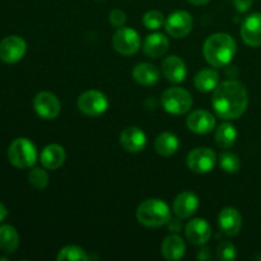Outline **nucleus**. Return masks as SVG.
<instances>
[{
	"mask_svg": "<svg viewBox=\"0 0 261 261\" xmlns=\"http://www.w3.org/2000/svg\"><path fill=\"white\" fill-rule=\"evenodd\" d=\"M249 94L242 83L237 81H227L214 89L212 105L221 119H239L246 111Z\"/></svg>",
	"mask_w": 261,
	"mask_h": 261,
	"instance_id": "nucleus-1",
	"label": "nucleus"
},
{
	"mask_svg": "<svg viewBox=\"0 0 261 261\" xmlns=\"http://www.w3.org/2000/svg\"><path fill=\"white\" fill-rule=\"evenodd\" d=\"M236 41L227 33H214L209 36L203 47L204 58L213 68L228 65L236 55Z\"/></svg>",
	"mask_w": 261,
	"mask_h": 261,
	"instance_id": "nucleus-2",
	"label": "nucleus"
},
{
	"mask_svg": "<svg viewBox=\"0 0 261 261\" xmlns=\"http://www.w3.org/2000/svg\"><path fill=\"white\" fill-rule=\"evenodd\" d=\"M137 218L145 227L165 226L171 219L170 206L160 199H147L138 206Z\"/></svg>",
	"mask_w": 261,
	"mask_h": 261,
	"instance_id": "nucleus-3",
	"label": "nucleus"
},
{
	"mask_svg": "<svg viewBox=\"0 0 261 261\" xmlns=\"http://www.w3.org/2000/svg\"><path fill=\"white\" fill-rule=\"evenodd\" d=\"M9 162L17 168H30L37 161V149L27 138H18L13 140L8 149Z\"/></svg>",
	"mask_w": 261,
	"mask_h": 261,
	"instance_id": "nucleus-4",
	"label": "nucleus"
},
{
	"mask_svg": "<svg viewBox=\"0 0 261 261\" xmlns=\"http://www.w3.org/2000/svg\"><path fill=\"white\" fill-rule=\"evenodd\" d=\"M162 106L168 114L182 115L186 114L193 106V97L186 89L181 87L166 89L162 93Z\"/></svg>",
	"mask_w": 261,
	"mask_h": 261,
	"instance_id": "nucleus-5",
	"label": "nucleus"
},
{
	"mask_svg": "<svg viewBox=\"0 0 261 261\" xmlns=\"http://www.w3.org/2000/svg\"><path fill=\"white\" fill-rule=\"evenodd\" d=\"M78 109L87 116H99L109 109V99L99 91H87L78 98Z\"/></svg>",
	"mask_w": 261,
	"mask_h": 261,
	"instance_id": "nucleus-6",
	"label": "nucleus"
},
{
	"mask_svg": "<svg viewBox=\"0 0 261 261\" xmlns=\"http://www.w3.org/2000/svg\"><path fill=\"white\" fill-rule=\"evenodd\" d=\"M112 45L115 50L125 56L134 55L140 48V37L133 28L121 27L115 32L112 37Z\"/></svg>",
	"mask_w": 261,
	"mask_h": 261,
	"instance_id": "nucleus-7",
	"label": "nucleus"
},
{
	"mask_svg": "<svg viewBox=\"0 0 261 261\" xmlns=\"http://www.w3.org/2000/svg\"><path fill=\"white\" fill-rule=\"evenodd\" d=\"M217 162V155L211 148H196L191 150L186 158L188 167L193 172L206 173L211 172Z\"/></svg>",
	"mask_w": 261,
	"mask_h": 261,
	"instance_id": "nucleus-8",
	"label": "nucleus"
},
{
	"mask_svg": "<svg viewBox=\"0 0 261 261\" xmlns=\"http://www.w3.org/2000/svg\"><path fill=\"white\" fill-rule=\"evenodd\" d=\"M194 20L190 13L185 10H176L168 15L167 20L165 22L166 31L171 37L182 38L188 36L193 30Z\"/></svg>",
	"mask_w": 261,
	"mask_h": 261,
	"instance_id": "nucleus-9",
	"label": "nucleus"
},
{
	"mask_svg": "<svg viewBox=\"0 0 261 261\" xmlns=\"http://www.w3.org/2000/svg\"><path fill=\"white\" fill-rule=\"evenodd\" d=\"M33 107L36 114L43 120L56 119L61 111L60 101L51 92H40L36 94L33 99Z\"/></svg>",
	"mask_w": 261,
	"mask_h": 261,
	"instance_id": "nucleus-10",
	"label": "nucleus"
},
{
	"mask_svg": "<svg viewBox=\"0 0 261 261\" xmlns=\"http://www.w3.org/2000/svg\"><path fill=\"white\" fill-rule=\"evenodd\" d=\"M27 45L19 36H8L0 42V59L8 64L19 61L24 56Z\"/></svg>",
	"mask_w": 261,
	"mask_h": 261,
	"instance_id": "nucleus-11",
	"label": "nucleus"
},
{
	"mask_svg": "<svg viewBox=\"0 0 261 261\" xmlns=\"http://www.w3.org/2000/svg\"><path fill=\"white\" fill-rule=\"evenodd\" d=\"M241 37L251 47L261 46V13L250 14L241 27Z\"/></svg>",
	"mask_w": 261,
	"mask_h": 261,
	"instance_id": "nucleus-12",
	"label": "nucleus"
},
{
	"mask_svg": "<svg viewBox=\"0 0 261 261\" xmlns=\"http://www.w3.org/2000/svg\"><path fill=\"white\" fill-rule=\"evenodd\" d=\"M120 144L126 152L138 153L142 152L147 145V137L142 129L137 126L126 127L120 134Z\"/></svg>",
	"mask_w": 261,
	"mask_h": 261,
	"instance_id": "nucleus-13",
	"label": "nucleus"
},
{
	"mask_svg": "<svg viewBox=\"0 0 261 261\" xmlns=\"http://www.w3.org/2000/svg\"><path fill=\"white\" fill-rule=\"evenodd\" d=\"M188 127L196 134H208L213 132L216 126V119L213 115L205 110H196L193 111L188 117Z\"/></svg>",
	"mask_w": 261,
	"mask_h": 261,
	"instance_id": "nucleus-14",
	"label": "nucleus"
},
{
	"mask_svg": "<svg viewBox=\"0 0 261 261\" xmlns=\"http://www.w3.org/2000/svg\"><path fill=\"white\" fill-rule=\"evenodd\" d=\"M185 233L189 241L194 245H204L211 240V224L205 219L196 218L189 222L185 227Z\"/></svg>",
	"mask_w": 261,
	"mask_h": 261,
	"instance_id": "nucleus-15",
	"label": "nucleus"
},
{
	"mask_svg": "<svg viewBox=\"0 0 261 261\" xmlns=\"http://www.w3.org/2000/svg\"><path fill=\"white\" fill-rule=\"evenodd\" d=\"M199 208V199L191 191H184L176 196L173 201V213L177 218L185 219L190 218Z\"/></svg>",
	"mask_w": 261,
	"mask_h": 261,
	"instance_id": "nucleus-16",
	"label": "nucleus"
},
{
	"mask_svg": "<svg viewBox=\"0 0 261 261\" xmlns=\"http://www.w3.org/2000/svg\"><path fill=\"white\" fill-rule=\"evenodd\" d=\"M162 73L167 81L181 83L185 81L188 69L185 61L176 55H171L162 61Z\"/></svg>",
	"mask_w": 261,
	"mask_h": 261,
	"instance_id": "nucleus-17",
	"label": "nucleus"
},
{
	"mask_svg": "<svg viewBox=\"0 0 261 261\" xmlns=\"http://www.w3.org/2000/svg\"><path fill=\"white\" fill-rule=\"evenodd\" d=\"M219 228L227 236H236L242 228V217L234 208H224L218 217Z\"/></svg>",
	"mask_w": 261,
	"mask_h": 261,
	"instance_id": "nucleus-18",
	"label": "nucleus"
},
{
	"mask_svg": "<svg viewBox=\"0 0 261 261\" xmlns=\"http://www.w3.org/2000/svg\"><path fill=\"white\" fill-rule=\"evenodd\" d=\"M65 150L59 144H50L41 152L40 161L46 170H56L65 162Z\"/></svg>",
	"mask_w": 261,
	"mask_h": 261,
	"instance_id": "nucleus-19",
	"label": "nucleus"
},
{
	"mask_svg": "<svg viewBox=\"0 0 261 261\" xmlns=\"http://www.w3.org/2000/svg\"><path fill=\"white\" fill-rule=\"evenodd\" d=\"M170 46V41L162 33H152L147 36L143 43V51L149 58H161L165 55Z\"/></svg>",
	"mask_w": 261,
	"mask_h": 261,
	"instance_id": "nucleus-20",
	"label": "nucleus"
},
{
	"mask_svg": "<svg viewBox=\"0 0 261 261\" xmlns=\"http://www.w3.org/2000/svg\"><path fill=\"white\" fill-rule=\"evenodd\" d=\"M185 242L177 234H171L166 237L165 241L162 242L161 251H162L163 257L168 261H176L182 259L185 255Z\"/></svg>",
	"mask_w": 261,
	"mask_h": 261,
	"instance_id": "nucleus-21",
	"label": "nucleus"
},
{
	"mask_svg": "<svg viewBox=\"0 0 261 261\" xmlns=\"http://www.w3.org/2000/svg\"><path fill=\"white\" fill-rule=\"evenodd\" d=\"M160 70L155 65L150 63H140L133 69V76L135 81L143 86H152L160 79Z\"/></svg>",
	"mask_w": 261,
	"mask_h": 261,
	"instance_id": "nucleus-22",
	"label": "nucleus"
},
{
	"mask_svg": "<svg viewBox=\"0 0 261 261\" xmlns=\"http://www.w3.org/2000/svg\"><path fill=\"white\" fill-rule=\"evenodd\" d=\"M19 246V236L17 229L10 224L0 227V250L5 254H13Z\"/></svg>",
	"mask_w": 261,
	"mask_h": 261,
	"instance_id": "nucleus-23",
	"label": "nucleus"
},
{
	"mask_svg": "<svg viewBox=\"0 0 261 261\" xmlns=\"http://www.w3.org/2000/svg\"><path fill=\"white\" fill-rule=\"evenodd\" d=\"M219 74L214 69H203L194 78V84L200 92H211L218 87Z\"/></svg>",
	"mask_w": 261,
	"mask_h": 261,
	"instance_id": "nucleus-24",
	"label": "nucleus"
},
{
	"mask_svg": "<svg viewBox=\"0 0 261 261\" xmlns=\"http://www.w3.org/2000/svg\"><path fill=\"white\" fill-rule=\"evenodd\" d=\"M178 147H180V142L172 133H162L158 135L154 142L155 150L158 154L163 155V157H170V155L175 154Z\"/></svg>",
	"mask_w": 261,
	"mask_h": 261,
	"instance_id": "nucleus-25",
	"label": "nucleus"
},
{
	"mask_svg": "<svg viewBox=\"0 0 261 261\" xmlns=\"http://www.w3.org/2000/svg\"><path fill=\"white\" fill-rule=\"evenodd\" d=\"M236 139L237 130L233 125L229 124V122H223L222 125H219L216 132V142L218 147L228 149L236 143Z\"/></svg>",
	"mask_w": 261,
	"mask_h": 261,
	"instance_id": "nucleus-26",
	"label": "nucleus"
},
{
	"mask_svg": "<svg viewBox=\"0 0 261 261\" xmlns=\"http://www.w3.org/2000/svg\"><path fill=\"white\" fill-rule=\"evenodd\" d=\"M58 261H87L89 260V256L86 254L82 247L74 246H65L59 251L58 256H56Z\"/></svg>",
	"mask_w": 261,
	"mask_h": 261,
	"instance_id": "nucleus-27",
	"label": "nucleus"
},
{
	"mask_svg": "<svg viewBox=\"0 0 261 261\" xmlns=\"http://www.w3.org/2000/svg\"><path fill=\"white\" fill-rule=\"evenodd\" d=\"M219 166L226 172L236 173L239 172L240 167H241V161H240L239 155L234 154V153L223 152L219 155Z\"/></svg>",
	"mask_w": 261,
	"mask_h": 261,
	"instance_id": "nucleus-28",
	"label": "nucleus"
},
{
	"mask_svg": "<svg viewBox=\"0 0 261 261\" xmlns=\"http://www.w3.org/2000/svg\"><path fill=\"white\" fill-rule=\"evenodd\" d=\"M28 181L37 190H43L48 185V175L43 168H32L28 173Z\"/></svg>",
	"mask_w": 261,
	"mask_h": 261,
	"instance_id": "nucleus-29",
	"label": "nucleus"
},
{
	"mask_svg": "<svg viewBox=\"0 0 261 261\" xmlns=\"http://www.w3.org/2000/svg\"><path fill=\"white\" fill-rule=\"evenodd\" d=\"M143 23L148 30H158L165 24V18L162 13L158 10H149L143 17Z\"/></svg>",
	"mask_w": 261,
	"mask_h": 261,
	"instance_id": "nucleus-30",
	"label": "nucleus"
},
{
	"mask_svg": "<svg viewBox=\"0 0 261 261\" xmlns=\"http://www.w3.org/2000/svg\"><path fill=\"white\" fill-rule=\"evenodd\" d=\"M217 256L222 261H232L236 259L237 250L236 246L231 242H222L217 249Z\"/></svg>",
	"mask_w": 261,
	"mask_h": 261,
	"instance_id": "nucleus-31",
	"label": "nucleus"
},
{
	"mask_svg": "<svg viewBox=\"0 0 261 261\" xmlns=\"http://www.w3.org/2000/svg\"><path fill=\"white\" fill-rule=\"evenodd\" d=\"M110 23L116 28L124 27L125 23H126V14H125L124 10L121 9L112 10V12L110 13Z\"/></svg>",
	"mask_w": 261,
	"mask_h": 261,
	"instance_id": "nucleus-32",
	"label": "nucleus"
},
{
	"mask_svg": "<svg viewBox=\"0 0 261 261\" xmlns=\"http://www.w3.org/2000/svg\"><path fill=\"white\" fill-rule=\"evenodd\" d=\"M252 3H254V0H233L234 8L241 13L250 10V8L252 7Z\"/></svg>",
	"mask_w": 261,
	"mask_h": 261,
	"instance_id": "nucleus-33",
	"label": "nucleus"
},
{
	"mask_svg": "<svg viewBox=\"0 0 261 261\" xmlns=\"http://www.w3.org/2000/svg\"><path fill=\"white\" fill-rule=\"evenodd\" d=\"M8 216V211L7 208H5V205L3 203H0V222L4 221L5 217Z\"/></svg>",
	"mask_w": 261,
	"mask_h": 261,
	"instance_id": "nucleus-34",
	"label": "nucleus"
},
{
	"mask_svg": "<svg viewBox=\"0 0 261 261\" xmlns=\"http://www.w3.org/2000/svg\"><path fill=\"white\" fill-rule=\"evenodd\" d=\"M209 252V250L208 249H203V250H200V251H199V254H198V259H203V260H206V259H209V255H206Z\"/></svg>",
	"mask_w": 261,
	"mask_h": 261,
	"instance_id": "nucleus-35",
	"label": "nucleus"
},
{
	"mask_svg": "<svg viewBox=\"0 0 261 261\" xmlns=\"http://www.w3.org/2000/svg\"><path fill=\"white\" fill-rule=\"evenodd\" d=\"M188 2L191 3V4H194V5H205V4H208L211 0H188Z\"/></svg>",
	"mask_w": 261,
	"mask_h": 261,
	"instance_id": "nucleus-36",
	"label": "nucleus"
}]
</instances>
